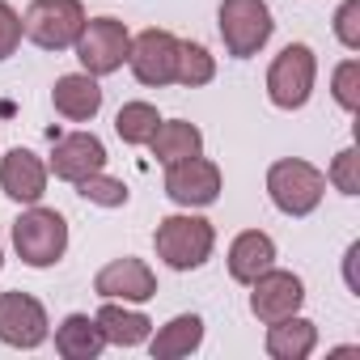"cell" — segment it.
Instances as JSON below:
<instances>
[{"mask_svg":"<svg viewBox=\"0 0 360 360\" xmlns=\"http://www.w3.org/2000/svg\"><path fill=\"white\" fill-rule=\"evenodd\" d=\"M153 246H157V259H165V267L174 271H195L212 259V246H217V229L212 221L204 217H165L153 233Z\"/></svg>","mask_w":360,"mask_h":360,"instance_id":"obj_1","label":"cell"},{"mask_svg":"<svg viewBox=\"0 0 360 360\" xmlns=\"http://www.w3.org/2000/svg\"><path fill=\"white\" fill-rule=\"evenodd\" d=\"M326 174L301 157H284L267 169V195L284 217H309L322 204Z\"/></svg>","mask_w":360,"mask_h":360,"instance_id":"obj_2","label":"cell"},{"mask_svg":"<svg viewBox=\"0 0 360 360\" xmlns=\"http://www.w3.org/2000/svg\"><path fill=\"white\" fill-rule=\"evenodd\" d=\"M13 246L26 267H51L68 250V221L56 208H30L13 221Z\"/></svg>","mask_w":360,"mask_h":360,"instance_id":"obj_3","label":"cell"},{"mask_svg":"<svg viewBox=\"0 0 360 360\" xmlns=\"http://www.w3.org/2000/svg\"><path fill=\"white\" fill-rule=\"evenodd\" d=\"M85 22L89 18L81 9V0H34L22 18V34L43 51H68L81 39Z\"/></svg>","mask_w":360,"mask_h":360,"instance_id":"obj_4","label":"cell"},{"mask_svg":"<svg viewBox=\"0 0 360 360\" xmlns=\"http://www.w3.org/2000/svg\"><path fill=\"white\" fill-rule=\"evenodd\" d=\"M314 77H318V60L305 43H288L271 68H267V98L280 110H301L314 94Z\"/></svg>","mask_w":360,"mask_h":360,"instance_id":"obj_5","label":"cell"},{"mask_svg":"<svg viewBox=\"0 0 360 360\" xmlns=\"http://www.w3.org/2000/svg\"><path fill=\"white\" fill-rule=\"evenodd\" d=\"M276 22H271V9L267 0H221V39H225V51L238 56V60H250L267 47Z\"/></svg>","mask_w":360,"mask_h":360,"instance_id":"obj_6","label":"cell"},{"mask_svg":"<svg viewBox=\"0 0 360 360\" xmlns=\"http://www.w3.org/2000/svg\"><path fill=\"white\" fill-rule=\"evenodd\" d=\"M72 47H77V60L89 77H110L123 68V60L131 51V34L119 18H94V22H85L81 39Z\"/></svg>","mask_w":360,"mask_h":360,"instance_id":"obj_7","label":"cell"},{"mask_svg":"<svg viewBox=\"0 0 360 360\" xmlns=\"http://www.w3.org/2000/svg\"><path fill=\"white\" fill-rule=\"evenodd\" d=\"M165 195L178 208H208L221 200V169L212 161H204L200 153L187 161L165 165Z\"/></svg>","mask_w":360,"mask_h":360,"instance_id":"obj_8","label":"cell"},{"mask_svg":"<svg viewBox=\"0 0 360 360\" xmlns=\"http://www.w3.org/2000/svg\"><path fill=\"white\" fill-rule=\"evenodd\" d=\"M127 64L136 72L140 85H169L174 72H178V39L169 30H144L131 39V51H127Z\"/></svg>","mask_w":360,"mask_h":360,"instance_id":"obj_9","label":"cell"},{"mask_svg":"<svg viewBox=\"0 0 360 360\" xmlns=\"http://www.w3.org/2000/svg\"><path fill=\"white\" fill-rule=\"evenodd\" d=\"M47 339V309L30 292H0V343L39 347Z\"/></svg>","mask_w":360,"mask_h":360,"instance_id":"obj_10","label":"cell"},{"mask_svg":"<svg viewBox=\"0 0 360 360\" xmlns=\"http://www.w3.org/2000/svg\"><path fill=\"white\" fill-rule=\"evenodd\" d=\"M250 288H255L250 292V314L259 322H280V318L297 314L301 301H305V284L292 271H276V267H267L259 280H250Z\"/></svg>","mask_w":360,"mask_h":360,"instance_id":"obj_11","label":"cell"},{"mask_svg":"<svg viewBox=\"0 0 360 360\" xmlns=\"http://www.w3.org/2000/svg\"><path fill=\"white\" fill-rule=\"evenodd\" d=\"M94 292L102 301H148L157 297V276L144 259H115L94 276Z\"/></svg>","mask_w":360,"mask_h":360,"instance_id":"obj_12","label":"cell"},{"mask_svg":"<svg viewBox=\"0 0 360 360\" xmlns=\"http://www.w3.org/2000/svg\"><path fill=\"white\" fill-rule=\"evenodd\" d=\"M0 191L18 204H39L47 195V165L30 148H13L0 161Z\"/></svg>","mask_w":360,"mask_h":360,"instance_id":"obj_13","label":"cell"},{"mask_svg":"<svg viewBox=\"0 0 360 360\" xmlns=\"http://www.w3.org/2000/svg\"><path fill=\"white\" fill-rule=\"evenodd\" d=\"M106 165V144L94 136V131H72V136H60L56 148H51V169L64 183H77V178L94 174Z\"/></svg>","mask_w":360,"mask_h":360,"instance_id":"obj_14","label":"cell"},{"mask_svg":"<svg viewBox=\"0 0 360 360\" xmlns=\"http://www.w3.org/2000/svg\"><path fill=\"white\" fill-rule=\"evenodd\" d=\"M51 102H56V110H60L64 119L85 123V119H94V115L102 110V85H98V77H89V72H68V77L56 81Z\"/></svg>","mask_w":360,"mask_h":360,"instance_id":"obj_15","label":"cell"},{"mask_svg":"<svg viewBox=\"0 0 360 360\" xmlns=\"http://www.w3.org/2000/svg\"><path fill=\"white\" fill-rule=\"evenodd\" d=\"M271 263H276V242L263 229H246V233L233 238V246H229V276L238 284L259 280Z\"/></svg>","mask_w":360,"mask_h":360,"instance_id":"obj_16","label":"cell"},{"mask_svg":"<svg viewBox=\"0 0 360 360\" xmlns=\"http://www.w3.org/2000/svg\"><path fill=\"white\" fill-rule=\"evenodd\" d=\"M318 347V326L301 314H288L280 322H267V352L276 360H305Z\"/></svg>","mask_w":360,"mask_h":360,"instance_id":"obj_17","label":"cell"},{"mask_svg":"<svg viewBox=\"0 0 360 360\" xmlns=\"http://www.w3.org/2000/svg\"><path fill=\"white\" fill-rule=\"evenodd\" d=\"M102 347H106V335H102L98 318H89V314H68L56 330V352L64 360H94V356H102Z\"/></svg>","mask_w":360,"mask_h":360,"instance_id":"obj_18","label":"cell"},{"mask_svg":"<svg viewBox=\"0 0 360 360\" xmlns=\"http://www.w3.org/2000/svg\"><path fill=\"white\" fill-rule=\"evenodd\" d=\"M148 144H153V157L161 165H174V161H187V157H195L204 148V131L195 123H187V119H169V123L161 119Z\"/></svg>","mask_w":360,"mask_h":360,"instance_id":"obj_19","label":"cell"},{"mask_svg":"<svg viewBox=\"0 0 360 360\" xmlns=\"http://www.w3.org/2000/svg\"><path fill=\"white\" fill-rule=\"evenodd\" d=\"M200 343H204V318L200 314H178L157 330L148 352H153V360H178V356H191Z\"/></svg>","mask_w":360,"mask_h":360,"instance_id":"obj_20","label":"cell"},{"mask_svg":"<svg viewBox=\"0 0 360 360\" xmlns=\"http://www.w3.org/2000/svg\"><path fill=\"white\" fill-rule=\"evenodd\" d=\"M94 318H98L106 343H119V347H136V343H144L153 335V322L140 309H127V305H115V301H106Z\"/></svg>","mask_w":360,"mask_h":360,"instance_id":"obj_21","label":"cell"},{"mask_svg":"<svg viewBox=\"0 0 360 360\" xmlns=\"http://www.w3.org/2000/svg\"><path fill=\"white\" fill-rule=\"evenodd\" d=\"M157 123H161V115L148 102H123L119 115H115V131H119L123 144H148L153 131H157Z\"/></svg>","mask_w":360,"mask_h":360,"instance_id":"obj_22","label":"cell"},{"mask_svg":"<svg viewBox=\"0 0 360 360\" xmlns=\"http://www.w3.org/2000/svg\"><path fill=\"white\" fill-rule=\"evenodd\" d=\"M217 77V60L204 43H178V72L174 81L178 85H187V89H200Z\"/></svg>","mask_w":360,"mask_h":360,"instance_id":"obj_23","label":"cell"},{"mask_svg":"<svg viewBox=\"0 0 360 360\" xmlns=\"http://www.w3.org/2000/svg\"><path fill=\"white\" fill-rule=\"evenodd\" d=\"M72 187H77L81 200H89V204H98V208H123V204H127V187L119 183V178H106L102 169L77 178Z\"/></svg>","mask_w":360,"mask_h":360,"instance_id":"obj_24","label":"cell"},{"mask_svg":"<svg viewBox=\"0 0 360 360\" xmlns=\"http://www.w3.org/2000/svg\"><path fill=\"white\" fill-rule=\"evenodd\" d=\"M326 178H330L343 195H360V153H356V148H343V153L335 157V165H330Z\"/></svg>","mask_w":360,"mask_h":360,"instance_id":"obj_25","label":"cell"},{"mask_svg":"<svg viewBox=\"0 0 360 360\" xmlns=\"http://www.w3.org/2000/svg\"><path fill=\"white\" fill-rule=\"evenodd\" d=\"M335 102L343 110H356L360 106V64L356 60H343L335 68Z\"/></svg>","mask_w":360,"mask_h":360,"instance_id":"obj_26","label":"cell"},{"mask_svg":"<svg viewBox=\"0 0 360 360\" xmlns=\"http://www.w3.org/2000/svg\"><path fill=\"white\" fill-rule=\"evenodd\" d=\"M335 34L347 51H360V0H343V9L335 13Z\"/></svg>","mask_w":360,"mask_h":360,"instance_id":"obj_27","label":"cell"},{"mask_svg":"<svg viewBox=\"0 0 360 360\" xmlns=\"http://www.w3.org/2000/svg\"><path fill=\"white\" fill-rule=\"evenodd\" d=\"M18 43H22V18L0 0V60H9L18 51Z\"/></svg>","mask_w":360,"mask_h":360,"instance_id":"obj_28","label":"cell"},{"mask_svg":"<svg viewBox=\"0 0 360 360\" xmlns=\"http://www.w3.org/2000/svg\"><path fill=\"white\" fill-rule=\"evenodd\" d=\"M0 267H5V250H0Z\"/></svg>","mask_w":360,"mask_h":360,"instance_id":"obj_29","label":"cell"}]
</instances>
